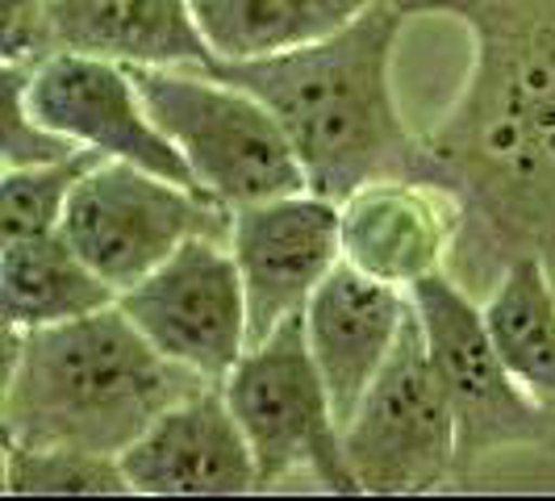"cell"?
I'll return each instance as SVG.
<instances>
[{"mask_svg":"<svg viewBox=\"0 0 555 501\" xmlns=\"http://www.w3.org/2000/svg\"><path fill=\"white\" fill-rule=\"evenodd\" d=\"M405 17L447 13L473 29V72L426 134L464 226L447 272L476 301L514 259L555 277V0H392Z\"/></svg>","mask_w":555,"mask_h":501,"instance_id":"cell-1","label":"cell"},{"mask_svg":"<svg viewBox=\"0 0 555 501\" xmlns=\"http://www.w3.org/2000/svg\"><path fill=\"white\" fill-rule=\"evenodd\" d=\"M410 17L392 0H372L356 22L301 51L255 63H214L280 117L309 193L347 201L376 180H435L426 134H414L392 92V55Z\"/></svg>","mask_w":555,"mask_h":501,"instance_id":"cell-2","label":"cell"},{"mask_svg":"<svg viewBox=\"0 0 555 501\" xmlns=\"http://www.w3.org/2000/svg\"><path fill=\"white\" fill-rule=\"evenodd\" d=\"M214 381L196 376L126 318L96 309L42 331L4 326V439L117 455L180 397Z\"/></svg>","mask_w":555,"mask_h":501,"instance_id":"cell-3","label":"cell"},{"mask_svg":"<svg viewBox=\"0 0 555 501\" xmlns=\"http://www.w3.org/2000/svg\"><path fill=\"white\" fill-rule=\"evenodd\" d=\"M155 126L176 142L196 184L230 209L306 193V167L280 117L214 67H130Z\"/></svg>","mask_w":555,"mask_h":501,"instance_id":"cell-4","label":"cell"},{"mask_svg":"<svg viewBox=\"0 0 555 501\" xmlns=\"http://www.w3.org/2000/svg\"><path fill=\"white\" fill-rule=\"evenodd\" d=\"M222 393L255 451L263 489L309 473L326 493H363L343 451L331 389L309 351L306 313L247 347L222 381Z\"/></svg>","mask_w":555,"mask_h":501,"instance_id":"cell-5","label":"cell"},{"mask_svg":"<svg viewBox=\"0 0 555 501\" xmlns=\"http://www.w3.org/2000/svg\"><path fill=\"white\" fill-rule=\"evenodd\" d=\"M410 297L455 414L460 476L480 468L489 455L514 451V447L555 451V410L539 406L518 385V376L509 372L505 356L498 351V338L485 322V306L473 293L451 272H435L417 280Z\"/></svg>","mask_w":555,"mask_h":501,"instance_id":"cell-6","label":"cell"},{"mask_svg":"<svg viewBox=\"0 0 555 501\" xmlns=\"http://www.w3.org/2000/svg\"><path fill=\"white\" fill-rule=\"evenodd\" d=\"M230 226L234 209L205 189L176 184L121 159H101L72 193L59 230L121 297L189 239L230 243Z\"/></svg>","mask_w":555,"mask_h":501,"instance_id":"cell-7","label":"cell"},{"mask_svg":"<svg viewBox=\"0 0 555 501\" xmlns=\"http://www.w3.org/2000/svg\"><path fill=\"white\" fill-rule=\"evenodd\" d=\"M343 451L363 493H430L460 476L455 414L430 360L417 306L356 414L347 418Z\"/></svg>","mask_w":555,"mask_h":501,"instance_id":"cell-8","label":"cell"},{"mask_svg":"<svg viewBox=\"0 0 555 501\" xmlns=\"http://www.w3.org/2000/svg\"><path fill=\"white\" fill-rule=\"evenodd\" d=\"M155 351L222 385L247 356V288L225 239H189L151 277L117 297Z\"/></svg>","mask_w":555,"mask_h":501,"instance_id":"cell-9","label":"cell"},{"mask_svg":"<svg viewBox=\"0 0 555 501\" xmlns=\"http://www.w3.org/2000/svg\"><path fill=\"white\" fill-rule=\"evenodd\" d=\"M26 105L59 139L201 189L176 142L155 126L134 72L113 59L76 51L47 55L26 72Z\"/></svg>","mask_w":555,"mask_h":501,"instance_id":"cell-10","label":"cell"},{"mask_svg":"<svg viewBox=\"0 0 555 501\" xmlns=\"http://www.w3.org/2000/svg\"><path fill=\"white\" fill-rule=\"evenodd\" d=\"M230 251L247 288L250 347L306 313L318 284L343 259V214L338 201L318 193H288L234 209Z\"/></svg>","mask_w":555,"mask_h":501,"instance_id":"cell-11","label":"cell"},{"mask_svg":"<svg viewBox=\"0 0 555 501\" xmlns=\"http://www.w3.org/2000/svg\"><path fill=\"white\" fill-rule=\"evenodd\" d=\"M134 493L146 498H234L255 493L259 468L222 385L180 397L121 451Z\"/></svg>","mask_w":555,"mask_h":501,"instance_id":"cell-12","label":"cell"},{"mask_svg":"<svg viewBox=\"0 0 555 501\" xmlns=\"http://www.w3.org/2000/svg\"><path fill=\"white\" fill-rule=\"evenodd\" d=\"M343 259L397 288L447 272L460 243V196L435 180H376L343 205Z\"/></svg>","mask_w":555,"mask_h":501,"instance_id":"cell-13","label":"cell"},{"mask_svg":"<svg viewBox=\"0 0 555 501\" xmlns=\"http://www.w3.org/2000/svg\"><path fill=\"white\" fill-rule=\"evenodd\" d=\"M410 309H414L410 288L367 277L347 259H338V268L309 297L306 338L313 363L331 389L338 426H347L367 385L385 368Z\"/></svg>","mask_w":555,"mask_h":501,"instance_id":"cell-14","label":"cell"},{"mask_svg":"<svg viewBox=\"0 0 555 501\" xmlns=\"http://www.w3.org/2000/svg\"><path fill=\"white\" fill-rule=\"evenodd\" d=\"M55 51L121 67H214L193 0H51Z\"/></svg>","mask_w":555,"mask_h":501,"instance_id":"cell-15","label":"cell"},{"mask_svg":"<svg viewBox=\"0 0 555 501\" xmlns=\"http://www.w3.org/2000/svg\"><path fill=\"white\" fill-rule=\"evenodd\" d=\"M0 293L9 331H42L117 306V288L101 280L63 230L4 239Z\"/></svg>","mask_w":555,"mask_h":501,"instance_id":"cell-16","label":"cell"},{"mask_svg":"<svg viewBox=\"0 0 555 501\" xmlns=\"http://www.w3.org/2000/svg\"><path fill=\"white\" fill-rule=\"evenodd\" d=\"M372 0H193L218 63H255L301 51L356 22Z\"/></svg>","mask_w":555,"mask_h":501,"instance_id":"cell-17","label":"cell"},{"mask_svg":"<svg viewBox=\"0 0 555 501\" xmlns=\"http://www.w3.org/2000/svg\"><path fill=\"white\" fill-rule=\"evenodd\" d=\"M480 306L518 385L555 410V277L547 264L534 255L514 259Z\"/></svg>","mask_w":555,"mask_h":501,"instance_id":"cell-18","label":"cell"},{"mask_svg":"<svg viewBox=\"0 0 555 501\" xmlns=\"http://www.w3.org/2000/svg\"><path fill=\"white\" fill-rule=\"evenodd\" d=\"M4 493L9 498H113L134 489L117 455L4 439Z\"/></svg>","mask_w":555,"mask_h":501,"instance_id":"cell-19","label":"cell"},{"mask_svg":"<svg viewBox=\"0 0 555 501\" xmlns=\"http://www.w3.org/2000/svg\"><path fill=\"white\" fill-rule=\"evenodd\" d=\"M105 155L80 146V151L63 155V159L4 167V176H0V230H4V239H26V234L59 230L67 205H72V193L80 189V180Z\"/></svg>","mask_w":555,"mask_h":501,"instance_id":"cell-20","label":"cell"},{"mask_svg":"<svg viewBox=\"0 0 555 501\" xmlns=\"http://www.w3.org/2000/svg\"><path fill=\"white\" fill-rule=\"evenodd\" d=\"M26 72L17 63H4V167H26L47 164V159H63L72 151H80L76 142L59 139L55 130H47L26 105Z\"/></svg>","mask_w":555,"mask_h":501,"instance_id":"cell-21","label":"cell"},{"mask_svg":"<svg viewBox=\"0 0 555 501\" xmlns=\"http://www.w3.org/2000/svg\"><path fill=\"white\" fill-rule=\"evenodd\" d=\"M47 55H55L51 0H0V59L34 67Z\"/></svg>","mask_w":555,"mask_h":501,"instance_id":"cell-22","label":"cell"}]
</instances>
